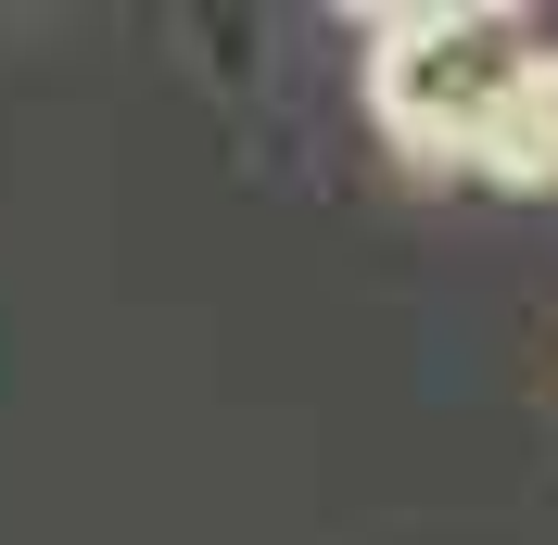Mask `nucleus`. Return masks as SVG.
Wrapping results in <instances>:
<instances>
[{
  "mask_svg": "<svg viewBox=\"0 0 558 545\" xmlns=\"http://www.w3.org/2000/svg\"><path fill=\"white\" fill-rule=\"evenodd\" d=\"M470 178H495V191H558V51H533V64L508 76V102L470 140Z\"/></svg>",
  "mask_w": 558,
  "mask_h": 545,
  "instance_id": "obj_2",
  "label": "nucleus"
},
{
  "mask_svg": "<svg viewBox=\"0 0 558 545\" xmlns=\"http://www.w3.org/2000/svg\"><path fill=\"white\" fill-rule=\"evenodd\" d=\"M521 64H533L521 13H381L368 26V114L418 166H470V140Z\"/></svg>",
  "mask_w": 558,
  "mask_h": 545,
  "instance_id": "obj_1",
  "label": "nucleus"
}]
</instances>
